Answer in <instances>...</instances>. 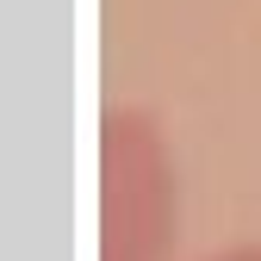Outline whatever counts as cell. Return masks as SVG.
Returning <instances> with one entry per match:
<instances>
[{"mask_svg":"<svg viewBox=\"0 0 261 261\" xmlns=\"http://www.w3.org/2000/svg\"><path fill=\"white\" fill-rule=\"evenodd\" d=\"M205 261H261V243H230V249H218Z\"/></svg>","mask_w":261,"mask_h":261,"instance_id":"2","label":"cell"},{"mask_svg":"<svg viewBox=\"0 0 261 261\" xmlns=\"http://www.w3.org/2000/svg\"><path fill=\"white\" fill-rule=\"evenodd\" d=\"M174 168L137 112L106 118V261H168Z\"/></svg>","mask_w":261,"mask_h":261,"instance_id":"1","label":"cell"}]
</instances>
